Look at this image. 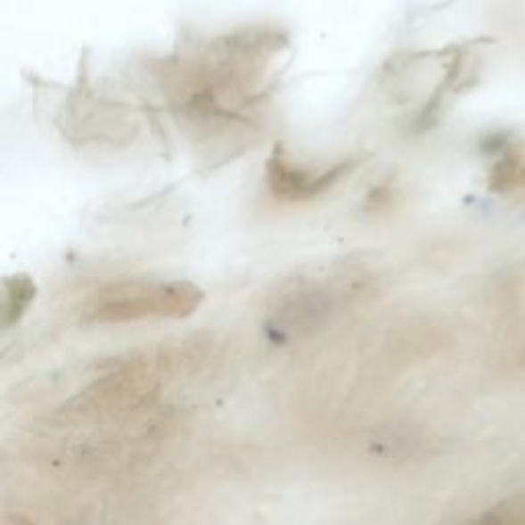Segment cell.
Returning <instances> with one entry per match:
<instances>
[{
	"label": "cell",
	"mask_w": 525,
	"mask_h": 525,
	"mask_svg": "<svg viewBox=\"0 0 525 525\" xmlns=\"http://www.w3.org/2000/svg\"><path fill=\"white\" fill-rule=\"evenodd\" d=\"M201 290L189 282L126 285L93 304L94 323H134L142 318H181L200 308Z\"/></svg>",
	"instance_id": "1"
},
{
	"label": "cell",
	"mask_w": 525,
	"mask_h": 525,
	"mask_svg": "<svg viewBox=\"0 0 525 525\" xmlns=\"http://www.w3.org/2000/svg\"><path fill=\"white\" fill-rule=\"evenodd\" d=\"M353 167L356 162L347 160L331 168H304L294 165L277 148L267 162V185L271 193L282 201H310L335 187L343 176L349 175Z\"/></svg>",
	"instance_id": "2"
},
{
	"label": "cell",
	"mask_w": 525,
	"mask_h": 525,
	"mask_svg": "<svg viewBox=\"0 0 525 525\" xmlns=\"http://www.w3.org/2000/svg\"><path fill=\"white\" fill-rule=\"evenodd\" d=\"M36 296V285L27 277H12L6 282V298H4V316L6 323H12L23 315V310Z\"/></svg>",
	"instance_id": "3"
},
{
	"label": "cell",
	"mask_w": 525,
	"mask_h": 525,
	"mask_svg": "<svg viewBox=\"0 0 525 525\" xmlns=\"http://www.w3.org/2000/svg\"><path fill=\"white\" fill-rule=\"evenodd\" d=\"M476 525H507V521L499 520V517H487V520H482V521H479Z\"/></svg>",
	"instance_id": "4"
}]
</instances>
